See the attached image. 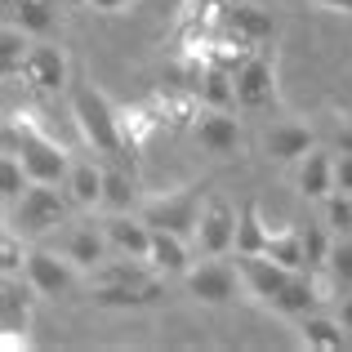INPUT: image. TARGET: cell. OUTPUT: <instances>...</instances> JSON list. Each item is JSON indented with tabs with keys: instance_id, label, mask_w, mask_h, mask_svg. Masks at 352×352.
Returning a JSON list of instances; mask_svg holds the SVG:
<instances>
[{
	"instance_id": "cell-1",
	"label": "cell",
	"mask_w": 352,
	"mask_h": 352,
	"mask_svg": "<svg viewBox=\"0 0 352 352\" xmlns=\"http://www.w3.org/2000/svg\"><path fill=\"white\" fill-rule=\"evenodd\" d=\"M72 116H76L85 147H94L98 156H107L116 165H134V147H129L125 129H120V107H112L103 89H94L80 76L72 80Z\"/></svg>"
},
{
	"instance_id": "cell-2",
	"label": "cell",
	"mask_w": 352,
	"mask_h": 352,
	"mask_svg": "<svg viewBox=\"0 0 352 352\" xmlns=\"http://www.w3.org/2000/svg\"><path fill=\"white\" fill-rule=\"evenodd\" d=\"M5 147L23 156V165L32 170L36 183H63L72 170V152H63L41 125H36L32 112H14L5 120Z\"/></svg>"
},
{
	"instance_id": "cell-3",
	"label": "cell",
	"mask_w": 352,
	"mask_h": 352,
	"mask_svg": "<svg viewBox=\"0 0 352 352\" xmlns=\"http://www.w3.org/2000/svg\"><path fill=\"white\" fill-rule=\"evenodd\" d=\"M67 210H72V197H67L63 183H32V188L5 210V219H9V228H14L18 236L36 241V236L54 232V228L67 219Z\"/></svg>"
},
{
	"instance_id": "cell-4",
	"label": "cell",
	"mask_w": 352,
	"mask_h": 352,
	"mask_svg": "<svg viewBox=\"0 0 352 352\" xmlns=\"http://www.w3.org/2000/svg\"><path fill=\"white\" fill-rule=\"evenodd\" d=\"M206 197H210V183H206V179H201V183H183V188L165 192V197L143 201V206H138V214H143L152 228H165V232H179V236L197 241Z\"/></svg>"
},
{
	"instance_id": "cell-5",
	"label": "cell",
	"mask_w": 352,
	"mask_h": 352,
	"mask_svg": "<svg viewBox=\"0 0 352 352\" xmlns=\"http://www.w3.org/2000/svg\"><path fill=\"white\" fill-rule=\"evenodd\" d=\"M236 80V107L245 112H267V107H281V85H276V58L258 45L250 50V58L232 72Z\"/></svg>"
},
{
	"instance_id": "cell-6",
	"label": "cell",
	"mask_w": 352,
	"mask_h": 352,
	"mask_svg": "<svg viewBox=\"0 0 352 352\" xmlns=\"http://www.w3.org/2000/svg\"><path fill=\"white\" fill-rule=\"evenodd\" d=\"M183 285H188V294L197 303H214V308H223V303H232L241 290H245V281H241L236 263H228V258H214L210 254L206 263H192L188 276H183Z\"/></svg>"
},
{
	"instance_id": "cell-7",
	"label": "cell",
	"mask_w": 352,
	"mask_h": 352,
	"mask_svg": "<svg viewBox=\"0 0 352 352\" xmlns=\"http://www.w3.org/2000/svg\"><path fill=\"white\" fill-rule=\"evenodd\" d=\"M32 299H41V294H36V285L27 281V272L23 276H5V281H0V330H5V348L27 344Z\"/></svg>"
},
{
	"instance_id": "cell-8",
	"label": "cell",
	"mask_w": 352,
	"mask_h": 352,
	"mask_svg": "<svg viewBox=\"0 0 352 352\" xmlns=\"http://www.w3.org/2000/svg\"><path fill=\"white\" fill-rule=\"evenodd\" d=\"M236 214L241 210L228 197H206V210H201V228H197V250L206 254H228L236 250Z\"/></svg>"
},
{
	"instance_id": "cell-9",
	"label": "cell",
	"mask_w": 352,
	"mask_h": 352,
	"mask_svg": "<svg viewBox=\"0 0 352 352\" xmlns=\"http://www.w3.org/2000/svg\"><path fill=\"white\" fill-rule=\"evenodd\" d=\"M23 80L32 89H45V94H58V89H72V63L63 54V45H32V54L23 58Z\"/></svg>"
},
{
	"instance_id": "cell-10",
	"label": "cell",
	"mask_w": 352,
	"mask_h": 352,
	"mask_svg": "<svg viewBox=\"0 0 352 352\" xmlns=\"http://www.w3.org/2000/svg\"><path fill=\"white\" fill-rule=\"evenodd\" d=\"M192 134L201 138V147L214 156H236L245 147V134H241V120L228 112V107H201L192 116Z\"/></svg>"
},
{
	"instance_id": "cell-11",
	"label": "cell",
	"mask_w": 352,
	"mask_h": 352,
	"mask_svg": "<svg viewBox=\"0 0 352 352\" xmlns=\"http://www.w3.org/2000/svg\"><path fill=\"white\" fill-rule=\"evenodd\" d=\"M236 272H241V281H245L250 299H258L267 308V303L281 294V285L294 276V267H281L272 254H236Z\"/></svg>"
},
{
	"instance_id": "cell-12",
	"label": "cell",
	"mask_w": 352,
	"mask_h": 352,
	"mask_svg": "<svg viewBox=\"0 0 352 352\" xmlns=\"http://www.w3.org/2000/svg\"><path fill=\"white\" fill-rule=\"evenodd\" d=\"M27 281L36 285L41 299H58L76 281V263L67 254H50V250H32L27 254Z\"/></svg>"
},
{
	"instance_id": "cell-13",
	"label": "cell",
	"mask_w": 352,
	"mask_h": 352,
	"mask_svg": "<svg viewBox=\"0 0 352 352\" xmlns=\"http://www.w3.org/2000/svg\"><path fill=\"white\" fill-rule=\"evenodd\" d=\"M312 147H317V134H312L308 125H299V120H276L263 134V152L272 156L276 165H299Z\"/></svg>"
},
{
	"instance_id": "cell-14",
	"label": "cell",
	"mask_w": 352,
	"mask_h": 352,
	"mask_svg": "<svg viewBox=\"0 0 352 352\" xmlns=\"http://www.w3.org/2000/svg\"><path fill=\"white\" fill-rule=\"evenodd\" d=\"M219 32H228V36H236V41H245V45H263L267 36H272V14H267L263 5H245V0H232V5L219 14Z\"/></svg>"
},
{
	"instance_id": "cell-15",
	"label": "cell",
	"mask_w": 352,
	"mask_h": 352,
	"mask_svg": "<svg viewBox=\"0 0 352 352\" xmlns=\"http://www.w3.org/2000/svg\"><path fill=\"white\" fill-rule=\"evenodd\" d=\"M103 232H107V245H112V254H134V258H147L152 254V236H156V228L147 223L143 214H112L103 223Z\"/></svg>"
},
{
	"instance_id": "cell-16",
	"label": "cell",
	"mask_w": 352,
	"mask_h": 352,
	"mask_svg": "<svg viewBox=\"0 0 352 352\" xmlns=\"http://www.w3.org/2000/svg\"><path fill=\"white\" fill-rule=\"evenodd\" d=\"M294 188H299L303 201H326L335 192V156L312 147L299 165H294Z\"/></svg>"
},
{
	"instance_id": "cell-17",
	"label": "cell",
	"mask_w": 352,
	"mask_h": 352,
	"mask_svg": "<svg viewBox=\"0 0 352 352\" xmlns=\"http://www.w3.org/2000/svg\"><path fill=\"white\" fill-rule=\"evenodd\" d=\"M321 299H326V294H321L317 276L303 267V272H294L290 281L281 285V294H276L267 308L281 312V317H294V321H299V317H308V312H317V308H321Z\"/></svg>"
},
{
	"instance_id": "cell-18",
	"label": "cell",
	"mask_w": 352,
	"mask_h": 352,
	"mask_svg": "<svg viewBox=\"0 0 352 352\" xmlns=\"http://www.w3.org/2000/svg\"><path fill=\"white\" fill-rule=\"evenodd\" d=\"M299 344L312 352H344L352 344V330L339 317H326V312H308L299 317Z\"/></svg>"
},
{
	"instance_id": "cell-19",
	"label": "cell",
	"mask_w": 352,
	"mask_h": 352,
	"mask_svg": "<svg viewBox=\"0 0 352 352\" xmlns=\"http://www.w3.org/2000/svg\"><path fill=\"white\" fill-rule=\"evenodd\" d=\"M63 188H67L76 210H98L103 206V165H94L89 156H76L67 179H63Z\"/></svg>"
},
{
	"instance_id": "cell-20",
	"label": "cell",
	"mask_w": 352,
	"mask_h": 352,
	"mask_svg": "<svg viewBox=\"0 0 352 352\" xmlns=\"http://www.w3.org/2000/svg\"><path fill=\"white\" fill-rule=\"evenodd\" d=\"M192 245L197 241H188V236H179V232H165V228H156V236H152V267L161 276H188V267H192Z\"/></svg>"
},
{
	"instance_id": "cell-21",
	"label": "cell",
	"mask_w": 352,
	"mask_h": 352,
	"mask_svg": "<svg viewBox=\"0 0 352 352\" xmlns=\"http://www.w3.org/2000/svg\"><path fill=\"white\" fill-rule=\"evenodd\" d=\"M161 281H138V285H94V294L89 299L98 303V308H152V303H161Z\"/></svg>"
},
{
	"instance_id": "cell-22",
	"label": "cell",
	"mask_w": 352,
	"mask_h": 352,
	"mask_svg": "<svg viewBox=\"0 0 352 352\" xmlns=\"http://www.w3.org/2000/svg\"><path fill=\"white\" fill-rule=\"evenodd\" d=\"M63 254H67L72 263L80 267V272H89V267H98L107 254H112V245H107V232H98V228L89 223V228H76V232L67 236Z\"/></svg>"
},
{
	"instance_id": "cell-23",
	"label": "cell",
	"mask_w": 352,
	"mask_h": 352,
	"mask_svg": "<svg viewBox=\"0 0 352 352\" xmlns=\"http://www.w3.org/2000/svg\"><path fill=\"white\" fill-rule=\"evenodd\" d=\"M134 170V165H129ZM125 165H103V210H112V214H125V210L138 206V183L134 174H129Z\"/></svg>"
},
{
	"instance_id": "cell-24",
	"label": "cell",
	"mask_w": 352,
	"mask_h": 352,
	"mask_svg": "<svg viewBox=\"0 0 352 352\" xmlns=\"http://www.w3.org/2000/svg\"><path fill=\"white\" fill-rule=\"evenodd\" d=\"M267 241H272V228L263 223L254 201H245L241 214H236V254H263Z\"/></svg>"
},
{
	"instance_id": "cell-25",
	"label": "cell",
	"mask_w": 352,
	"mask_h": 352,
	"mask_svg": "<svg viewBox=\"0 0 352 352\" xmlns=\"http://www.w3.org/2000/svg\"><path fill=\"white\" fill-rule=\"evenodd\" d=\"M263 254H272L281 267H294V272H303L308 267V250H303V232L299 228H290V223H281V228H272V241H267V250ZM312 272V267H308Z\"/></svg>"
},
{
	"instance_id": "cell-26",
	"label": "cell",
	"mask_w": 352,
	"mask_h": 352,
	"mask_svg": "<svg viewBox=\"0 0 352 352\" xmlns=\"http://www.w3.org/2000/svg\"><path fill=\"white\" fill-rule=\"evenodd\" d=\"M9 23H18L32 36H50L58 14H54V0H9Z\"/></svg>"
},
{
	"instance_id": "cell-27",
	"label": "cell",
	"mask_w": 352,
	"mask_h": 352,
	"mask_svg": "<svg viewBox=\"0 0 352 352\" xmlns=\"http://www.w3.org/2000/svg\"><path fill=\"white\" fill-rule=\"evenodd\" d=\"M32 32H23L18 23H9L5 18V32H0V67H5V76H23V58L32 54V41H27Z\"/></svg>"
},
{
	"instance_id": "cell-28",
	"label": "cell",
	"mask_w": 352,
	"mask_h": 352,
	"mask_svg": "<svg viewBox=\"0 0 352 352\" xmlns=\"http://www.w3.org/2000/svg\"><path fill=\"white\" fill-rule=\"evenodd\" d=\"M32 183H36V179H32V170L23 165V156L5 147V156H0V197H5V210L14 206L18 197H23Z\"/></svg>"
},
{
	"instance_id": "cell-29",
	"label": "cell",
	"mask_w": 352,
	"mask_h": 352,
	"mask_svg": "<svg viewBox=\"0 0 352 352\" xmlns=\"http://www.w3.org/2000/svg\"><path fill=\"white\" fill-rule=\"evenodd\" d=\"M27 236H18L14 228H5V241H0V272L5 276H23L27 272V250H23Z\"/></svg>"
},
{
	"instance_id": "cell-30",
	"label": "cell",
	"mask_w": 352,
	"mask_h": 352,
	"mask_svg": "<svg viewBox=\"0 0 352 352\" xmlns=\"http://www.w3.org/2000/svg\"><path fill=\"white\" fill-rule=\"evenodd\" d=\"M326 228L335 236H352V197L348 192H330L326 197Z\"/></svg>"
},
{
	"instance_id": "cell-31",
	"label": "cell",
	"mask_w": 352,
	"mask_h": 352,
	"mask_svg": "<svg viewBox=\"0 0 352 352\" xmlns=\"http://www.w3.org/2000/svg\"><path fill=\"white\" fill-rule=\"evenodd\" d=\"M330 245H335L330 228H321V223H308V232H303V250H308V267H312V272H317V267H326V258H330Z\"/></svg>"
},
{
	"instance_id": "cell-32",
	"label": "cell",
	"mask_w": 352,
	"mask_h": 352,
	"mask_svg": "<svg viewBox=\"0 0 352 352\" xmlns=\"http://www.w3.org/2000/svg\"><path fill=\"white\" fill-rule=\"evenodd\" d=\"M326 272L335 276L339 285H352V236H335L330 258H326Z\"/></svg>"
},
{
	"instance_id": "cell-33",
	"label": "cell",
	"mask_w": 352,
	"mask_h": 352,
	"mask_svg": "<svg viewBox=\"0 0 352 352\" xmlns=\"http://www.w3.org/2000/svg\"><path fill=\"white\" fill-rule=\"evenodd\" d=\"M335 192H348L352 197V152L335 156Z\"/></svg>"
},
{
	"instance_id": "cell-34",
	"label": "cell",
	"mask_w": 352,
	"mask_h": 352,
	"mask_svg": "<svg viewBox=\"0 0 352 352\" xmlns=\"http://www.w3.org/2000/svg\"><path fill=\"white\" fill-rule=\"evenodd\" d=\"M89 9H98V14H120V9H129L134 0H85Z\"/></svg>"
},
{
	"instance_id": "cell-35",
	"label": "cell",
	"mask_w": 352,
	"mask_h": 352,
	"mask_svg": "<svg viewBox=\"0 0 352 352\" xmlns=\"http://www.w3.org/2000/svg\"><path fill=\"white\" fill-rule=\"evenodd\" d=\"M317 9H330V14H348L352 18V0H312Z\"/></svg>"
},
{
	"instance_id": "cell-36",
	"label": "cell",
	"mask_w": 352,
	"mask_h": 352,
	"mask_svg": "<svg viewBox=\"0 0 352 352\" xmlns=\"http://www.w3.org/2000/svg\"><path fill=\"white\" fill-rule=\"evenodd\" d=\"M335 317H339V321H344V326L352 330V294H348L344 303H339V312H335Z\"/></svg>"
},
{
	"instance_id": "cell-37",
	"label": "cell",
	"mask_w": 352,
	"mask_h": 352,
	"mask_svg": "<svg viewBox=\"0 0 352 352\" xmlns=\"http://www.w3.org/2000/svg\"><path fill=\"white\" fill-rule=\"evenodd\" d=\"M339 152H352V125L339 129Z\"/></svg>"
},
{
	"instance_id": "cell-38",
	"label": "cell",
	"mask_w": 352,
	"mask_h": 352,
	"mask_svg": "<svg viewBox=\"0 0 352 352\" xmlns=\"http://www.w3.org/2000/svg\"><path fill=\"white\" fill-rule=\"evenodd\" d=\"M245 5H267V0H245Z\"/></svg>"
}]
</instances>
